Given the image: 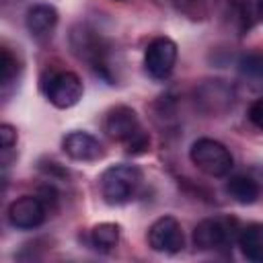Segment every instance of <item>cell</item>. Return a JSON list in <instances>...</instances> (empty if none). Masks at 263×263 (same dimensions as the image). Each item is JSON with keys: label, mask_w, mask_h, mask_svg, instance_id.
Masks as SVG:
<instances>
[{"label": "cell", "mask_w": 263, "mask_h": 263, "mask_svg": "<svg viewBox=\"0 0 263 263\" xmlns=\"http://www.w3.org/2000/svg\"><path fill=\"white\" fill-rule=\"evenodd\" d=\"M226 193L240 205H251L259 197V185L249 175H234L226 181Z\"/></svg>", "instance_id": "5bb4252c"}, {"label": "cell", "mask_w": 263, "mask_h": 263, "mask_svg": "<svg viewBox=\"0 0 263 263\" xmlns=\"http://www.w3.org/2000/svg\"><path fill=\"white\" fill-rule=\"evenodd\" d=\"M234 99H236L234 88L220 78L203 80L195 88V105L205 115H224L226 111L232 109Z\"/></svg>", "instance_id": "ba28073f"}, {"label": "cell", "mask_w": 263, "mask_h": 263, "mask_svg": "<svg viewBox=\"0 0 263 263\" xmlns=\"http://www.w3.org/2000/svg\"><path fill=\"white\" fill-rule=\"evenodd\" d=\"M236 242L245 259L253 263H263V222H253L240 228Z\"/></svg>", "instance_id": "4fadbf2b"}, {"label": "cell", "mask_w": 263, "mask_h": 263, "mask_svg": "<svg viewBox=\"0 0 263 263\" xmlns=\"http://www.w3.org/2000/svg\"><path fill=\"white\" fill-rule=\"evenodd\" d=\"M240 232V230H238ZM236 220L205 218L193 228V245L199 251H222L238 240Z\"/></svg>", "instance_id": "5b68a950"}, {"label": "cell", "mask_w": 263, "mask_h": 263, "mask_svg": "<svg viewBox=\"0 0 263 263\" xmlns=\"http://www.w3.org/2000/svg\"><path fill=\"white\" fill-rule=\"evenodd\" d=\"M249 121L255 127L263 129V97L257 99L255 103H251V107H249Z\"/></svg>", "instance_id": "d6986e66"}, {"label": "cell", "mask_w": 263, "mask_h": 263, "mask_svg": "<svg viewBox=\"0 0 263 263\" xmlns=\"http://www.w3.org/2000/svg\"><path fill=\"white\" fill-rule=\"evenodd\" d=\"M238 74L253 86H263V49L247 51L238 58Z\"/></svg>", "instance_id": "9a60e30c"}, {"label": "cell", "mask_w": 263, "mask_h": 263, "mask_svg": "<svg viewBox=\"0 0 263 263\" xmlns=\"http://www.w3.org/2000/svg\"><path fill=\"white\" fill-rule=\"evenodd\" d=\"M119 234H121L119 224H115V222H101V224L92 226V230H90V242H92V247L97 251L109 253V251H113L117 247Z\"/></svg>", "instance_id": "2e32d148"}, {"label": "cell", "mask_w": 263, "mask_h": 263, "mask_svg": "<svg viewBox=\"0 0 263 263\" xmlns=\"http://www.w3.org/2000/svg\"><path fill=\"white\" fill-rule=\"evenodd\" d=\"M189 158L208 177H226L234 166L230 150L212 138H197L189 148Z\"/></svg>", "instance_id": "277c9868"}, {"label": "cell", "mask_w": 263, "mask_h": 263, "mask_svg": "<svg viewBox=\"0 0 263 263\" xmlns=\"http://www.w3.org/2000/svg\"><path fill=\"white\" fill-rule=\"evenodd\" d=\"M107 136L125 146L127 154H142L150 148V136L144 132L138 113L127 105H115L107 111L103 123Z\"/></svg>", "instance_id": "7a4b0ae2"}, {"label": "cell", "mask_w": 263, "mask_h": 263, "mask_svg": "<svg viewBox=\"0 0 263 263\" xmlns=\"http://www.w3.org/2000/svg\"><path fill=\"white\" fill-rule=\"evenodd\" d=\"M0 53H2V55H0V84H2V88H6V86H10V84L16 80L18 62H16V58L10 53V49H6V47H2Z\"/></svg>", "instance_id": "e0dca14e"}, {"label": "cell", "mask_w": 263, "mask_h": 263, "mask_svg": "<svg viewBox=\"0 0 263 263\" xmlns=\"http://www.w3.org/2000/svg\"><path fill=\"white\" fill-rule=\"evenodd\" d=\"M0 144H2V154H8L14 144H16V129L10 123L0 125Z\"/></svg>", "instance_id": "ac0fdd59"}, {"label": "cell", "mask_w": 263, "mask_h": 263, "mask_svg": "<svg viewBox=\"0 0 263 263\" xmlns=\"http://www.w3.org/2000/svg\"><path fill=\"white\" fill-rule=\"evenodd\" d=\"M177 43L171 37H154L144 51V68L150 78L166 80L177 64Z\"/></svg>", "instance_id": "52a82bcc"}, {"label": "cell", "mask_w": 263, "mask_h": 263, "mask_svg": "<svg viewBox=\"0 0 263 263\" xmlns=\"http://www.w3.org/2000/svg\"><path fill=\"white\" fill-rule=\"evenodd\" d=\"M25 25H27V31H29L33 37L43 39V37L51 35V31H53L55 25H58V10H55L51 4H45V2L33 4V6L27 10Z\"/></svg>", "instance_id": "7c38bea8"}, {"label": "cell", "mask_w": 263, "mask_h": 263, "mask_svg": "<svg viewBox=\"0 0 263 263\" xmlns=\"http://www.w3.org/2000/svg\"><path fill=\"white\" fill-rule=\"evenodd\" d=\"M62 150L68 158L78 162H97L105 156L103 144L88 132H70L62 140Z\"/></svg>", "instance_id": "8fae6325"}, {"label": "cell", "mask_w": 263, "mask_h": 263, "mask_svg": "<svg viewBox=\"0 0 263 263\" xmlns=\"http://www.w3.org/2000/svg\"><path fill=\"white\" fill-rule=\"evenodd\" d=\"M255 6H257V14L263 18V0H257V2H255Z\"/></svg>", "instance_id": "ffe728a7"}, {"label": "cell", "mask_w": 263, "mask_h": 263, "mask_svg": "<svg viewBox=\"0 0 263 263\" xmlns=\"http://www.w3.org/2000/svg\"><path fill=\"white\" fill-rule=\"evenodd\" d=\"M148 245L158 253H166V255L179 253L185 247V236L179 220L173 216H162L154 220L148 228Z\"/></svg>", "instance_id": "9c48e42d"}, {"label": "cell", "mask_w": 263, "mask_h": 263, "mask_svg": "<svg viewBox=\"0 0 263 263\" xmlns=\"http://www.w3.org/2000/svg\"><path fill=\"white\" fill-rule=\"evenodd\" d=\"M70 47L74 55L88 64V68L103 78L107 84H113V66H111V43L88 25H78L70 33Z\"/></svg>", "instance_id": "6da1fadb"}, {"label": "cell", "mask_w": 263, "mask_h": 263, "mask_svg": "<svg viewBox=\"0 0 263 263\" xmlns=\"http://www.w3.org/2000/svg\"><path fill=\"white\" fill-rule=\"evenodd\" d=\"M43 92L47 101L58 109H70L74 107L84 92V84L76 72H53L47 80H43Z\"/></svg>", "instance_id": "8992f818"}, {"label": "cell", "mask_w": 263, "mask_h": 263, "mask_svg": "<svg viewBox=\"0 0 263 263\" xmlns=\"http://www.w3.org/2000/svg\"><path fill=\"white\" fill-rule=\"evenodd\" d=\"M47 205L39 195H21L8 205V222L18 230H33L43 224Z\"/></svg>", "instance_id": "30bf717a"}, {"label": "cell", "mask_w": 263, "mask_h": 263, "mask_svg": "<svg viewBox=\"0 0 263 263\" xmlns=\"http://www.w3.org/2000/svg\"><path fill=\"white\" fill-rule=\"evenodd\" d=\"M142 185V171L136 164L119 162L107 166L99 177L101 197L109 205H123L136 197Z\"/></svg>", "instance_id": "3957f363"}]
</instances>
